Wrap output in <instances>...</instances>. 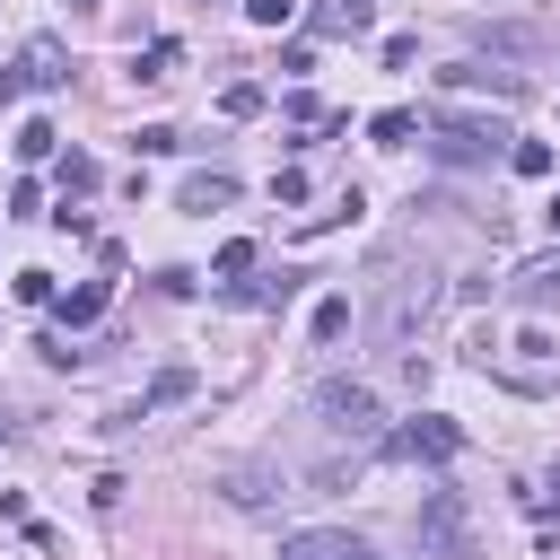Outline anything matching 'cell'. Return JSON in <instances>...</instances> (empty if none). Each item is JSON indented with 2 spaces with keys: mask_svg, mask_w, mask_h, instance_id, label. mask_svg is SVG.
<instances>
[{
  "mask_svg": "<svg viewBox=\"0 0 560 560\" xmlns=\"http://www.w3.org/2000/svg\"><path fill=\"white\" fill-rule=\"evenodd\" d=\"M508 289H516L525 306H551V298H560V245H551V254H534V262H516V271H508Z\"/></svg>",
  "mask_w": 560,
  "mask_h": 560,
  "instance_id": "cell-7",
  "label": "cell"
},
{
  "mask_svg": "<svg viewBox=\"0 0 560 560\" xmlns=\"http://www.w3.org/2000/svg\"><path fill=\"white\" fill-rule=\"evenodd\" d=\"M18 79H26V88H61V79H70V52H61L52 35H35V44L18 52Z\"/></svg>",
  "mask_w": 560,
  "mask_h": 560,
  "instance_id": "cell-8",
  "label": "cell"
},
{
  "mask_svg": "<svg viewBox=\"0 0 560 560\" xmlns=\"http://www.w3.org/2000/svg\"><path fill=\"white\" fill-rule=\"evenodd\" d=\"M18 298L26 306H52V271H18Z\"/></svg>",
  "mask_w": 560,
  "mask_h": 560,
  "instance_id": "cell-27",
  "label": "cell"
},
{
  "mask_svg": "<svg viewBox=\"0 0 560 560\" xmlns=\"http://www.w3.org/2000/svg\"><path fill=\"white\" fill-rule=\"evenodd\" d=\"M70 9H96V0H70Z\"/></svg>",
  "mask_w": 560,
  "mask_h": 560,
  "instance_id": "cell-29",
  "label": "cell"
},
{
  "mask_svg": "<svg viewBox=\"0 0 560 560\" xmlns=\"http://www.w3.org/2000/svg\"><path fill=\"white\" fill-rule=\"evenodd\" d=\"M508 122H490V114H438L429 122V158L438 166H490V158H508Z\"/></svg>",
  "mask_w": 560,
  "mask_h": 560,
  "instance_id": "cell-1",
  "label": "cell"
},
{
  "mask_svg": "<svg viewBox=\"0 0 560 560\" xmlns=\"http://www.w3.org/2000/svg\"><path fill=\"white\" fill-rule=\"evenodd\" d=\"M534 44H542L534 26H490V52H534Z\"/></svg>",
  "mask_w": 560,
  "mask_h": 560,
  "instance_id": "cell-23",
  "label": "cell"
},
{
  "mask_svg": "<svg viewBox=\"0 0 560 560\" xmlns=\"http://www.w3.org/2000/svg\"><path fill=\"white\" fill-rule=\"evenodd\" d=\"M96 315H105V280H88V289L61 298V332H79V324H96Z\"/></svg>",
  "mask_w": 560,
  "mask_h": 560,
  "instance_id": "cell-15",
  "label": "cell"
},
{
  "mask_svg": "<svg viewBox=\"0 0 560 560\" xmlns=\"http://www.w3.org/2000/svg\"><path fill=\"white\" fill-rule=\"evenodd\" d=\"M210 271H219V280H245V271H254V236H228V245H219V262H210Z\"/></svg>",
  "mask_w": 560,
  "mask_h": 560,
  "instance_id": "cell-17",
  "label": "cell"
},
{
  "mask_svg": "<svg viewBox=\"0 0 560 560\" xmlns=\"http://www.w3.org/2000/svg\"><path fill=\"white\" fill-rule=\"evenodd\" d=\"M341 332H350V298H324L315 306V341H341Z\"/></svg>",
  "mask_w": 560,
  "mask_h": 560,
  "instance_id": "cell-19",
  "label": "cell"
},
{
  "mask_svg": "<svg viewBox=\"0 0 560 560\" xmlns=\"http://www.w3.org/2000/svg\"><path fill=\"white\" fill-rule=\"evenodd\" d=\"M219 490H228V508H271L280 499V472L271 464H236V472H219Z\"/></svg>",
  "mask_w": 560,
  "mask_h": 560,
  "instance_id": "cell-6",
  "label": "cell"
},
{
  "mask_svg": "<svg viewBox=\"0 0 560 560\" xmlns=\"http://www.w3.org/2000/svg\"><path fill=\"white\" fill-rule=\"evenodd\" d=\"M420 551L429 560H481V534H472V516H464L455 490H429L420 499Z\"/></svg>",
  "mask_w": 560,
  "mask_h": 560,
  "instance_id": "cell-3",
  "label": "cell"
},
{
  "mask_svg": "<svg viewBox=\"0 0 560 560\" xmlns=\"http://www.w3.org/2000/svg\"><path fill=\"white\" fill-rule=\"evenodd\" d=\"M315 420H324L332 438H385V402H376V385H359V376H324V385H315Z\"/></svg>",
  "mask_w": 560,
  "mask_h": 560,
  "instance_id": "cell-2",
  "label": "cell"
},
{
  "mask_svg": "<svg viewBox=\"0 0 560 560\" xmlns=\"http://www.w3.org/2000/svg\"><path fill=\"white\" fill-rule=\"evenodd\" d=\"M175 70H184V44H149V52H131V79H140V88H166Z\"/></svg>",
  "mask_w": 560,
  "mask_h": 560,
  "instance_id": "cell-11",
  "label": "cell"
},
{
  "mask_svg": "<svg viewBox=\"0 0 560 560\" xmlns=\"http://www.w3.org/2000/svg\"><path fill=\"white\" fill-rule=\"evenodd\" d=\"M0 438H9V411H0Z\"/></svg>",
  "mask_w": 560,
  "mask_h": 560,
  "instance_id": "cell-30",
  "label": "cell"
},
{
  "mask_svg": "<svg viewBox=\"0 0 560 560\" xmlns=\"http://www.w3.org/2000/svg\"><path fill=\"white\" fill-rule=\"evenodd\" d=\"M52 140H61V131H52V122H26V131H18V158H26V166H35V158H52Z\"/></svg>",
  "mask_w": 560,
  "mask_h": 560,
  "instance_id": "cell-21",
  "label": "cell"
},
{
  "mask_svg": "<svg viewBox=\"0 0 560 560\" xmlns=\"http://www.w3.org/2000/svg\"><path fill=\"white\" fill-rule=\"evenodd\" d=\"M271 201H306V166H280L271 175Z\"/></svg>",
  "mask_w": 560,
  "mask_h": 560,
  "instance_id": "cell-25",
  "label": "cell"
},
{
  "mask_svg": "<svg viewBox=\"0 0 560 560\" xmlns=\"http://www.w3.org/2000/svg\"><path fill=\"white\" fill-rule=\"evenodd\" d=\"M18 96H26V79H18V70H0V105H18Z\"/></svg>",
  "mask_w": 560,
  "mask_h": 560,
  "instance_id": "cell-28",
  "label": "cell"
},
{
  "mask_svg": "<svg viewBox=\"0 0 560 560\" xmlns=\"http://www.w3.org/2000/svg\"><path fill=\"white\" fill-rule=\"evenodd\" d=\"M455 446H464V429H455L446 411H420V420L385 429V455H402V464H446Z\"/></svg>",
  "mask_w": 560,
  "mask_h": 560,
  "instance_id": "cell-4",
  "label": "cell"
},
{
  "mask_svg": "<svg viewBox=\"0 0 560 560\" xmlns=\"http://www.w3.org/2000/svg\"><path fill=\"white\" fill-rule=\"evenodd\" d=\"M61 192H96V158L70 149V158H61Z\"/></svg>",
  "mask_w": 560,
  "mask_h": 560,
  "instance_id": "cell-22",
  "label": "cell"
},
{
  "mask_svg": "<svg viewBox=\"0 0 560 560\" xmlns=\"http://www.w3.org/2000/svg\"><path fill=\"white\" fill-rule=\"evenodd\" d=\"M219 105L245 122V114H262V88H254V79H228V96H219Z\"/></svg>",
  "mask_w": 560,
  "mask_h": 560,
  "instance_id": "cell-20",
  "label": "cell"
},
{
  "mask_svg": "<svg viewBox=\"0 0 560 560\" xmlns=\"http://www.w3.org/2000/svg\"><path fill=\"white\" fill-rule=\"evenodd\" d=\"M411 131H420V114H411V105H385V114H368V140H376V149H402Z\"/></svg>",
  "mask_w": 560,
  "mask_h": 560,
  "instance_id": "cell-14",
  "label": "cell"
},
{
  "mask_svg": "<svg viewBox=\"0 0 560 560\" xmlns=\"http://www.w3.org/2000/svg\"><path fill=\"white\" fill-rule=\"evenodd\" d=\"M446 88H490V96H516L525 79H516V70H481V61H455V70H446Z\"/></svg>",
  "mask_w": 560,
  "mask_h": 560,
  "instance_id": "cell-13",
  "label": "cell"
},
{
  "mask_svg": "<svg viewBox=\"0 0 560 560\" xmlns=\"http://www.w3.org/2000/svg\"><path fill=\"white\" fill-rule=\"evenodd\" d=\"M44 210V184H9V219H35Z\"/></svg>",
  "mask_w": 560,
  "mask_h": 560,
  "instance_id": "cell-26",
  "label": "cell"
},
{
  "mask_svg": "<svg viewBox=\"0 0 560 560\" xmlns=\"http://www.w3.org/2000/svg\"><path fill=\"white\" fill-rule=\"evenodd\" d=\"M175 201L210 219V210H228V201H236V175H184V192H175Z\"/></svg>",
  "mask_w": 560,
  "mask_h": 560,
  "instance_id": "cell-10",
  "label": "cell"
},
{
  "mask_svg": "<svg viewBox=\"0 0 560 560\" xmlns=\"http://www.w3.org/2000/svg\"><path fill=\"white\" fill-rule=\"evenodd\" d=\"M376 0H315V35H359Z\"/></svg>",
  "mask_w": 560,
  "mask_h": 560,
  "instance_id": "cell-12",
  "label": "cell"
},
{
  "mask_svg": "<svg viewBox=\"0 0 560 560\" xmlns=\"http://www.w3.org/2000/svg\"><path fill=\"white\" fill-rule=\"evenodd\" d=\"M245 18H254V26H289V18H298V0H245Z\"/></svg>",
  "mask_w": 560,
  "mask_h": 560,
  "instance_id": "cell-24",
  "label": "cell"
},
{
  "mask_svg": "<svg viewBox=\"0 0 560 560\" xmlns=\"http://www.w3.org/2000/svg\"><path fill=\"white\" fill-rule=\"evenodd\" d=\"M184 394H192V368H158V376H149V394H140L122 420H149V411H166V402H184Z\"/></svg>",
  "mask_w": 560,
  "mask_h": 560,
  "instance_id": "cell-9",
  "label": "cell"
},
{
  "mask_svg": "<svg viewBox=\"0 0 560 560\" xmlns=\"http://www.w3.org/2000/svg\"><path fill=\"white\" fill-rule=\"evenodd\" d=\"M131 149H140V158H166V149H184V131H175V122H140Z\"/></svg>",
  "mask_w": 560,
  "mask_h": 560,
  "instance_id": "cell-16",
  "label": "cell"
},
{
  "mask_svg": "<svg viewBox=\"0 0 560 560\" xmlns=\"http://www.w3.org/2000/svg\"><path fill=\"white\" fill-rule=\"evenodd\" d=\"M280 560H376V551L341 525H306V534H280Z\"/></svg>",
  "mask_w": 560,
  "mask_h": 560,
  "instance_id": "cell-5",
  "label": "cell"
},
{
  "mask_svg": "<svg viewBox=\"0 0 560 560\" xmlns=\"http://www.w3.org/2000/svg\"><path fill=\"white\" fill-rule=\"evenodd\" d=\"M508 166H516V175H551V140H516Z\"/></svg>",
  "mask_w": 560,
  "mask_h": 560,
  "instance_id": "cell-18",
  "label": "cell"
}]
</instances>
